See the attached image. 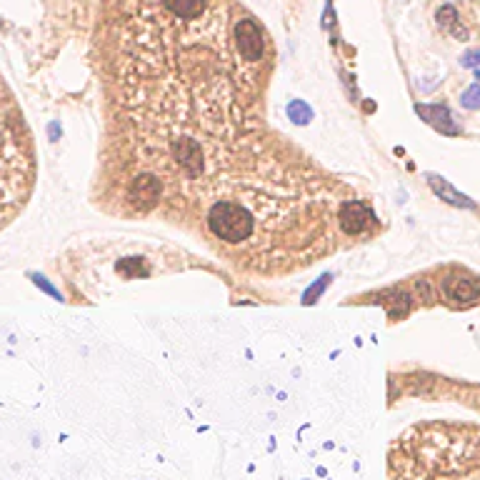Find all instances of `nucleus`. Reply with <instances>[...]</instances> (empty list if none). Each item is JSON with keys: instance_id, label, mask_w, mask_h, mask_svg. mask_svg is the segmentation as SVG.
<instances>
[{"instance_id": "4", "label": "nucleus", "mask_w": 480, "mask_h": 480, "mask_svg": "<svg viewBox=\"0 0 480 480\" xmlns=\"http://www.w3.org/2000/svg\"><path fill=\"white\" fill-rule=\"evenodd\" d=\"M415 110L420 118L428 120L435 131L445 133V136H458L460 133V128L455 126L453 115H450V110L445 108V105H418Z\"/></svg>"}, {"instance_id": "2", "label": "nucleus", "mask_w": 480, "mask_h": 480, "mask_svg": "<svg viewBox=\"0 0 480 480\" xmlns=\"http://www.w3.org/2000/svg\"><path fill=\"white\" fill-rule=\"evenodd\" d=\"M38 180L33 133L6 78L0 75V230L26 210Z\"/></svg>"}, {"instance_id": "8", "label": "nucleus", "mask_w": 480, "mask_h": 480, "mask_svg": "<svg viewBox=\"0 0 480 480\" xmlns=\"http://www.w3.org/2000/svg\"><path fill=\"white\" fill-rule=\"evenodd\" d=\"M460 105L468 110H475L480 108V85H470L468 90H465L463 95H460Z\"/></svg>"}, {"instance_id": "7", "label": "nucleus", "mask_w": 480, "mask_h": 480, "mask_svg": "<svg viewBox=\"0 0 480 480\" xmlns=\"http://www.w3.org/2000/svg\"><path fill=\"white\" fill-rule=\"evenodd\" d=\"M438 23L443 28H448V31L455 33V23H458V11H455L453 6H443L438 11Z\"/></svg>"}, {"instance_id": "10", "label": "nucleus", "mask_w": 480, "mask_h": 480, "mask_svg": "<svg viewBox=\"0 0 480 480\" xmlns=\"http://www.w3.org/2000/svg\"><path fill=\"white\" fill-rule=\"evenodd\" d=\"M325 285H328V278H323V283H315V285L310 288L308 293H305V303H313V298L318 295V293H323Z\"/></svg>"}, {"instance_id": "3", "label": "nucleus", "mask_w": 480, "mask_h": 480, "mask_svg": "<svg viewBox=\"0 0 480 480\" xmlns=\"http://www.w3.org/2000/svg\"><path fill=\"white\" fill-rule=\"evenodd\" d=\"M443 290L453 303L473 305L480 300V283L473 280V278L453 276V278H448V280H443Z\"/></svg>"}, {"instance_id": "1", "label": "nucleus", "mask_w": 480, "mask_h": 480, "mask_svg": "<svg viewBox=\"0 0 480 480\" xmlns=\"http://www.w3.org/2000/svg\"><path fill=\"white\" fill-rule=\"evenodd\" d=\"M105 156L190 148L200 163L266 138L271 45L238 0H103Z\"/></svg>"}, {"instance_id": "9", "label": "nucleus", "mask_w": 480, "mask_h": 480, "mask_svg": "<svg viewBox=\"0 0 480 480\" xmlns=\"http://www.w3.org/2000/svg\"><path fill=\"white\" fill-rule=\"evenodd\" d=\"M460 65H463V68H470L480 78V48H473V50L463 53V58H460Z\"/></svg>"}, {"instance_id": "6", "label": "nucleus", "mask_w": 480, "mask_h": 480, "mask_svg": "<svg viewBox=\"0 0 480 480\" xmlns=\"http://www.w3.org/2000/svg\"><path fill=\"white\" fill-rule=\"evenodd\" d=\"M288 118H290L293 123H298V126H305V123L313 120V110H310V105L305 103V100H293V103L288 105Z\"/></svg>"}, {"instance_id": "5", "label": "nucleus", "mask_w": 480, "mask_h": 480, "mask_svg": "<svg viewBox=\"0 0 480 480\" xmlns=\"http://www.w3.org/2000/svg\"><path fill=\"white\" fill-rule=\"evenodd\" d=\"M428 183H430V188L435 190V195H440V200H445V203L455 205V208H470V210L475 208L473 200H470L468 195L458 193V190H455L453 185H450L448 180H445V178L430 175V178H428Z\"/></svg>"}]
</instances>
